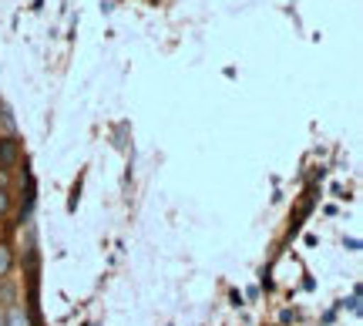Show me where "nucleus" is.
<instances>
[{
	"mask_svg": "<svg viewBox=\"0 0 363 326\" xmlns=\"http://www.w3.org/2000/svg\"><path fill=\"white\" fill-rule=\"evenodd\" d=\"M21 138L17 135H0V172H13L21 162Z\"/></svg>",
	"mask_w": 363,
	"mask_h": 326,
	"instance_id": "obj_1",
	"label": "nucleus"
},
{
	"mask_svg": "<svg viewBox=\"0 0 363 326\" xmlns=\"http://www.w3.org/2000/svg\"><path fill=\"white\" fill-rule=\"evenodd\" d=\"M4 326H34V316L27 306H11V310H4Z\"/></svg>",
	"mask_w": 363,
	"mask_h": 326,
	"instance_id": "obj_2",
	"label": "nucleus"
},
{
	"mask_svg": "<svg viewBox=\"0 0 363 326\" xmlns=\"http://www.w3.org/2000/svg\"><path fill=\"white\" fill-rule=\"evenodd\" d=\"M13 266H17V256H13V246L0 239V279H11Z\"/></svg>",
	"mask_w": 363,
	"mask_h": 326,
	"instance_id": "obj_3",
	"label": "nucleus"
},
{
	"mask_svg": "<svg viewBox=\"0 0 363 326\" xmlns=\"http://www.w3.org/2000/svg\"><path fill=\"white\" fill-rule=\"evenodd\" d=\"M17 286H13V279H0V310H11L17 306Z\"/></svg>",
	"mask_w": 363,
	"mask_h": 326,
	"instance_id": "obj_4",
	"label": "nucleus"
},
{
	"mask_svg": "<svg viewBox=\"0 0 363 326\" xmlns=\"http://www.w3.org/2000/svg\"><path fill=\"white\" fill-rule=\"evenodd\" d=\"M11 209H13V196H11V189H7V182L0 179V219L11 215Z\"/></svg>",
	"mask_w": 363,
	"mask_h": 326,
	"instance_id": "obj_5",
	"label": "nucleus"
}]
</instances>
